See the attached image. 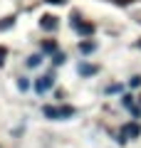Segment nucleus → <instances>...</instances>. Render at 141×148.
Segmentation results:
<instances>
[{
  "label": "nucleus",
  "mask_w": 141,
  "mask_h": 148,
  "mask_svg": "<svg viewBox=\"0 0 141 148\" xmlns=\"http://www.w3.org/2000/svg\"><path fill=\"white\" fill-rule=\"evenodd\" d=\"M52 82H55V74H47L45 79H40V82H37V84H35V89H37V91H40V94H42V91H45L47 86L52 84Z\"/></svg>",
  "instance_id": "f257e3e1"
},
{
  "label": "nucleus",
  "mask_w": 141,
  "mask_h": 148,
  "mask_svg": "<svg viewBox=\"0 0 141 148\" xmlns=\"http://www.w3.org/2000/svg\"><path fill=\"white\" fill-rule=\"evenodd\" d=\"M139 131H141V128L136 126V123H129V126H124V133H129L131 138H136V136H139Z\"/></svg>",
  "instance_id": "f03ea898"
},
{
  "label": "nucleus",
  "mask_w": 141,
  "mask_h": 148,
  "mask_svg": "<svg viewBox=\"0 0 141 148\" xmlns=\"http://www.w3.org/2000/svg\"><path fill=\"white\" fill-rule=\"evenodd\" d=\"M79 72H82V77H92V74L97 72V67H89V64H79Z\"/></svg>",
  "instance_id": "7ed1b4c3"
},
{
  "label": "nucleus",
  "mask_w": 141,
  "mask_h": 148,
  "mask_svg": "<svg viewBox=\"0 0 141 148\" xmlns=\"http://www.w3.org/2000/svg\"><path fill=\"white\" fill-rule=\"evenodd\" d=\"M42 27H45V30H50V27H57V20H55V17H42Z\"/></svg>",
  "instance_id": "20e7f679"
},
{
  "label": "nucleus",
  "mask_w": 141,
  "mask_h": 148,
  "mask_svg": "<svg viewBox=\"0 0 141 148\" xmlns=\"http://www.w3.org/2000/svg\"><path fill=\"white\" fill-rule=\"evenodd\" d=\"M40 62H42V57H40V54H35V57H27V67H37Z\"/></svg>",
  "instance_id": "39448f33"
},
{
  "label": "nucleus",
  "mask_w": 141,
  "mask_h": 148,
  "mask_svg": "<svg viewBox=\"0 0 141 148\" xmlns=\"http://www.w3.org/2000/svg\"><path fill=\"white\" fill-rule=\"evenodd\" d=\"M45 116H50V119H59V116H57V109H52V106H45Z\"/></svg>",
  "instance_id": "423d86ee"
},
{
  "label": "nucleus",
  "mask_w": 141,
  "mask_h": 148,
  "mask_svg": "<svg viewBox=\"0 0 141 148\" xmlns=\"http://www.w3.org/2000/svg\"><path fill=\"white\" fill-rule=\"evenodd\" d=\"M12 22H15V17H12V15H10V17H5V20H0V30H5V27H10Z\"/></svg>",
  "instance_id": "0eeeda50"
},
{
  "label": "nucleus",
  "mask_w": 141,
  "mask_h": 148,
  "mask_svg": "<svg viewBox=\"0 0 141 148\" xmlns=\"http://www.w3.org/2000/svg\"><path fill=\"white\" fill-rule=\"evenodd\" d=\"M79 49H82L84 54H89V52L94 49V42H82V47H79Z\"/></svg>",
  "instance_id": "6e6552de"
},
{
  "label": "nucleus",
  "mask_w": 141,
  "mask_h": 148,
  "mask_svg": "<svg viewBox=\"0 0 141 148\" xmlns=\"http://www.w3.org/2000/svg\"><path fill=\"white\" fill-rule=\"evenodd\" d=\"M5 52H8L5 47H0V67H3V64H5Z\"/></svg>",
  "instance_id": "1a4fd4ad"
},
{
  "label": "nucleus",
  "mask_w": 141,
  "mask_h": 148,
  "mask_svg": "<svg viewBox=\"0 0 141 148\" xmlns=\"http://www.w3.org/2000/svg\"><path fill=\"white\" fill-rule=\"evenodd\" d=\"M47 3H64V0H47Z\"/></svg>",
  "instance_id": "9d476101"
}]
</instances>
